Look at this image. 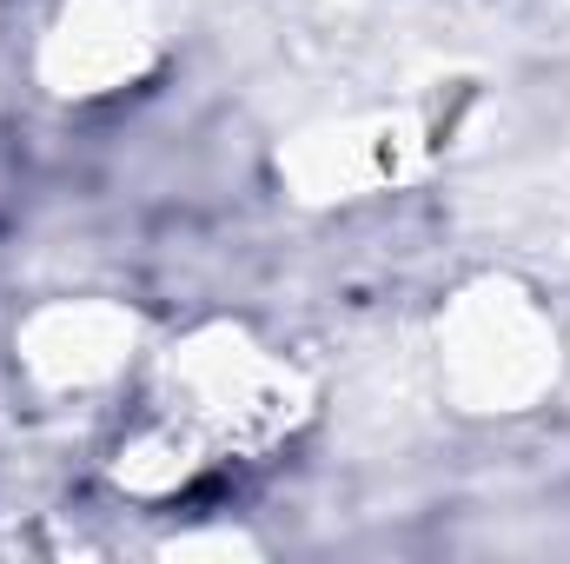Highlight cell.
<instances>
[{
  "label": "cell",
  "mask_w": 570,
  "mask_h": 564,
  "mask_svg": "<svg viewBox=\"0 0 570 564\" xmlns=\"http://www.w3.org/2000/svg\"><path fill=\"white\" fill-rule=\"evenodd\" d=\"M134 392L140 406L186 425L219 465L279 458L318 425L325 406L318 372L285 339L233 312H206L179 332H159Z\"/></svg>",
  "instance_id": "cell-1"
},
{
  "label": "cell",
  "mask_w": 570,
  "mask_h": 564,
  "mask_svg": "<svg viewBox=\"0 0 570 564\" xmlns=\"http://www.w3.org/2000/svg\"><path fill=\"white\" fill-rule=\"evenodd\" d=\"M425 366L444 412H458V419L471 425L538 419L570 379L564 312L524 273L484 266L431 305Z\"/></svg>",
  "instance_id": "cell-2"
},
{
  "label": "cell",
  "mask_w": 570,
  "mask_h": 564,
  "mask_svg": "<svg viewBox=\"0 0 570 564\" xmlns=\"http://www.w3.org/2000/svg\"><path fill=\"white\" fill-rule=\"evenodd\" d=\"M451 146L444 100H379L352 114H318L273 146V186L298 213H352L392 200L438 173Z\"/></svg>",
  "instance_id": "cell-3"
},
{
  "label": "cell",
  "mask_w": 570,
  "mask_h": 564,
  "mask_svg": "<svg viewBox=\"0 0 570 564\" xmlns=\"http://www.w3.org/2000/svg\"><path fill=\"white\" fill-rule=\"evenodd\" d=\"M153 339H159L153 319L120 292H53L13 312L7 366L33 406L73 412V406H107L134 392L153 359Z\"/></svg>",
  "instance_id": "cell-4"
},
{
  "label": "cell",
  "mask_w": 570,
  "mask_h": 564,
  "mask_svg": "<svg viewBox=\"0 0 570 564\" xmlns=\"http://www.w3.org/2000/svg\"><path fill=\"white\" fill-rule=\"evenodd\" d=\"M166 60H173L166 0H47L27 40V80L60 107L127 100Z\"/></svg>",
  "instance_id": "cell-5"
},
{
  "label": "cell",
  "mask_w": 570,
  "mask_h": 564,
  "mask_svg": "<svg viewBox=\"0 0 570 564\" xmlns=\"http://www.w3.org/2000/svg\"><path fill=\"white\" fill-rule=\"evenodd\" d=\"M213 471H219V458H213L186 425H173L166 412H153V406H140L134 419L120 425L114 445H107V458H100L107 492H114L120 505H140V512H173V505H186Z\"/></svg>",
  "instance_id": "cell-6"
},
{
  "label": "cell",
  "mask_w": 570,
  "mask_h": 564,
  "mask_svg": "<svg viewBox=\"0 0 570 564\" xmlns=\"http://www.w3.org/2000/svg\"><path fill=\"white\" fill-rule=\"evenodd\" d=\"M166 552L173 558H193V552H259V538H246V532H173L166 538Z\"/></svg>",
  "instance_id": "cell-7"
}]
</instances>
